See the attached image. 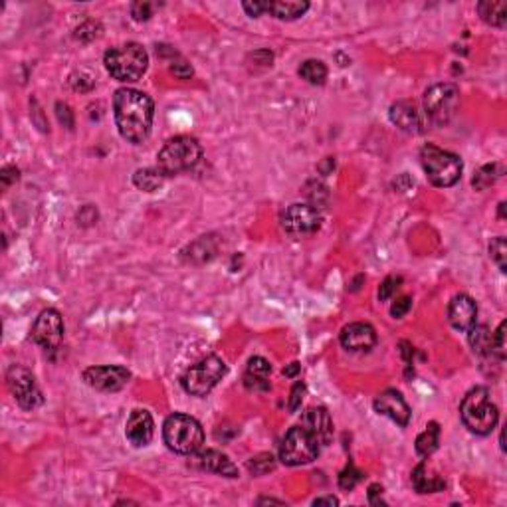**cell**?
<instances>
[{"instance_id": "8d00e7d4", "label": "cell", "mask_w": 507, "mask_h": 507, "mask_svg": "<svg viewBox=\"0 0 507 507\" xmlns=\"http://www.w3.org/2000/svg\"><path fill=\"white\" fill-rule=\"evenodd\" d=\"M506 321H501L494 333V355L497 359H506Z\"/></svg>"}, {"instance_id": "8fae6325", "label": "cell", "mask_w": 507, "mask_h": 507, "mask_svg": "<svg viewBox=\"0 0 507 507\" xmlns=\"http://www.w3.org/2000/svg\"><path fill=\"white\" fill-rule=\"evenodd\" d=\"M282 226L293 238L315 234L321 226V214L312 204H291L282 216Z\"/></svg>"}, {"instance_id": "4316f807", "label": "cell", "mask_w": 507, "mask_h": 507, "mask_svg": "<svg viewBox=\"0 0 507 507\" xmlns=\"http://www.w3.org/2000/svg\"><path fill=\"white\" fill-rule=\"evenodd\" d=\"M163 182H165V175L159 169H139L133 175V184L145 193H155L159 191V186H163Z\"/></svg>"}, {"instance_id": "ab89813d", "label": "cell", "mask_w": 507, "mask_h": 507, "mask_svg": "<svg viewBox=\"0 0 507 507\" xmlns=\"http://www.w3.org/2000/svg\"><path fill=\"white\" fill-rule=\"evenodd\" d=\"M56 115L60 119V123L67 127V129H74V113L70 109V105L65 104H56Z\"/></svg>"}, {"instance_id": "83f0119b", "label": "cell", "mask_w": 507, "mask_h": 507, "mask_svg": "<svg viewBox=\"0 0 507 507\" xmlns=\"http://www.w3.org/2000/svg\"><path fill=\"white\" fill-rule=\"evenodd\" d=\"M501 175H504V165L492 163V165L481 167V169L474 175L472 184H474V188H478V191H485V188H490Z\"/></svg>"}, {"instance_id": "2e32d148", "label": "cell", "mask_w": 507, "mask_h": 507, "mask_svg": "<svg viewBox=\"0 0 507 507\" xmlns=\"http://www.w3.org/2000/svg\"><path fill=\"white\" fill-rule=\"evenodd\" d=\"M390 121L399 127V129L406 131V133H424V115L418 111V107L412 102H396L390 105L389 111Z\"/></svg>"}, {"instance_id": "7dc6e473", "label": "cell", "mask_w": 507, "mask_h": 507, "mask_svg": "<svg viewBox=\"0 0 507 507\" xmlns=\"http://www.w3.org/2000/svg\"><path fill=\"white\" fill-rule=\"evenodd\" d=\"M32 105H34V111H32V115H36V118H34V121L38 123L40 129H42V131H48V123H46V121L42 119V109H40L38 104H36V102H34V104H32Z\"/></svg>"}, {"instance_id": "ffe728a7", "label": "cell", "mask_w": 507, "mask_h": 507, "mask_svg": "<svg viewBox=\"0 0 507 507\" xmlns=\"http://www.w3.org/2000/svg\"><path fill=\"white\" fill-rule=\"evenodd\" d=\"M196 464L207 472L218 474L224 478H238V469L232 464V460L218 450H207L196 458Z\"/></svg>"}, {"instance_id": "d4e9b609", "label": "cell", "mask_w": 507, "mask_h": 507, "mask_svg": "<svg viewBox=\"0 0 507 507\" xmlns=\"http://www.w3.org/2000/svg\"><path fill=\"white\" fill-rule=\"evenodd\" d=\"M469 347L481 357L494 355V333L485 325H474L469 329Z\"/></svg>"}, {"instance_id": "277c9868", "label": "cell", "mask_w": 507, "mask_h": 507, "mask_svg": "<svg viewBox=\"0 0 507 507\" xmlns=\"http://www.w3.org/2000/svg\"><path fill=\"white\" fill-rule=\"evenodd\" d=\"M202 156V149L195 137L179 135L170 139L156 155V169L165 177L181 175L184 170L195 169Z\"/></svg>"}, {"instance_id": "3957f363", "label": "cell", "mask_w": 507, "mask_h": 507, "mask_svg": "<svg viewBox=\"0 0 507 507\" xmlns=\"http://www.w3.org/2000/svg\"><path fill=\"white\" fill-rule=\"evenodd\" d=\"M105 70L119 81H137L147 72L149 56L141 44L129 42L105 52Z\"/></svg>"}, {"instance_id": "cb8c5ba5", "label": "cell", "mask_w": 507, "mask_h": 507, "mask_svg": "<svg viewBox=\"0 0 507 507\" xmlns=\"http://www.w3.org/2000/svg\"><path fill=\"white\" fill-rule=\"evenodd\" d=\"M307 10H309V2H286V0L268 2V13H272L280 20H296Z\"/></svg>"}, {"instance_id": "d590c367", "label": "cell", "mask_w": 507, "mask_h": 507, "mask_svg": "<svg viewBox=\"0 0 507 507\" xmlns=\"http://www.w3.org/2000/svg\"><path fill=\"white\" fill-rule=\"evenodd\" d=\"M153 10H155V4L151 2H133L131 4V16L137 20V22H145L153 16Z\"/></svg>"}, {"instance_id": "9c48e42d", "label": "cell", "mask_w": 507, "mask_h": 507, "mask_svg": "<svg viewBox=\"0 0 507 507\" xmlns=\"http://www.w3.org/2000/svg\"><path fill=\"white\" fill-rule=\"evenodd\" d=\"M460 91L454 83H436L424 93V118L434 125H446L454 118Z\"/></svg>"}, {"instance_id": "b9f144b4", "label": "cell", "mask_w": 507, "mask_h": 507, "mask_svg": "<svg viewBox=\"0 0 507 507\" xmlns=\"http://www.w3.org/2000/svg\"><path fill=\"white\" fill-rule=\"evenodd\" d=\"M242 8L246 10L250 16H260V14L268 13V2H261V0H254V2H244Z\"/></svg>"}, {"instance_id": "f1b7e54d", "label": "cell", "mask_w": 507, "mask_h": 507, "mask_svg": "<svg viewBox=\"0 0 507 507\" xmlns=\"http://www.w3.org/2000/svg\"><path fill=\"white\" fill-rule=\"evenodd\" d=\"M299 76L313 86H323L327 79V67L319 60H307L299 67Z\"/></svg>"}, {"instance_id": "f6af8a7d", "label": "cell", "mask_w": 507, "mask_h": 507, "mask_svg": "<svg viewBox=\"0 0 507 507\" xmlns=\"http://www.w3.org/2000/svg\"><path fill=\"white\" fill-rule=\"evenodd\" d=\"M378 495H383V485H378V483H373L371 488H369V501L373 504V506H378V504H385Z\"/></svg>"}, {"instance_id": "44dd1931", "label": "cell", "mask_w": 507, "mask_h": 507, "mask_svg": "<svg viewBox=\"0 0 507 507\" xmlns=\"http://www.w3.org/2000/svg\"><path fill=\"white\" fill-rule=\"evenodd\" d=\"M270 373H272V364L264 357H252L248 363L246 375H244V385L250 390H268L270 389V380H268Z\"/></svg>"}, {"instance_id": "c3c4849f", "label": "cell", "mask_w": 507, "mask_h": 507, "mask_svg": "<svg viewBox=\"0 0 507 507\" xmlns=\"http://www.w3.org/2000/svg\"><path fill=\"white\" fill-rule=\"evenodd\" d=\"M339 499L337 497H333V495H327V497H317L315 501H313V506H337Z\"/></svg>"}, {"instance_id": "7402d4cb", "label": "cell", "mask_w": 507, "mask_h": 507, "mask_svg": "<svg viewBox=\"0 0 507 507\" xmlns=\"http://www.w3.org/2000/svg\"><path fill=\"white\" fill-rule=\"evenodd\" d=\"M478 13L485 24L504 28L507 24V2L506 0H483L478 4Z\"/></svg>"}, {"instance_id": "7a4b0ae2", "label": "cell", "mask_w": 507, "mask_h": 507, "mask_svg": "<svg viewBox=\"0 0 507 507\" xmlns=\"http://www.w3.org/2000/svg\"><path fill=\"white\" fill-rule=\"evenodd\" d=\"M460 417L469 432L478 436H488L499 420V412L497 406L492 403L490 390L483 387L469 390L460 404Z\"/></svg>"}, {"instance_id": "f546056e", "label": "cell", "mask_w": 507, "mask_h": 507, "mask_svg": "<svg viewBox=\"0 0 507 507\" xmlns=\"http://www.w3.org/2000/svg\"><path fill=\"white\" fill-rule=\"evenodd\" d=\"M490 256H492V260L494 264L501 270V272H506L507 270V244H506V238L504 236H497L492 240V244H490Z\"/></svg>"}, {"instance_id": "ac0fdd59", "label": "cell", "mask_w": 507, "mask_h": 507, "mask_svg": "<svg viewBox=\"0 0 507 507\" xmlns=\"http://www.w3.org/2000/svg\"><path fill=\"white\" fill-rule=\"evenodd\" d=\"M153 434H155V422H153L151 415L147 410H141V408L133 410L129 420H127V426H125L127 440L137 448H143L153 440Z\"/></svg>"}, {"instance_id": "e575fe53", "label": "cell", "mask_w": 507, "mask_h": 507, "mask_svg": "<svg viewBox=\"0 0 507 507\" xmlns=\"http://www.w3.org/2000/svg\"><path fill=\"white\" fill-rule=\"evenodd\" d=\"M401 284H403V277L401 275H389L383 284H380V287H378V299L380 301H387V299H390L394 293H396V289L401 287Z\"/></svg>"}, {"instance_id": "6da1fadb", "label": "cell", "mask_w": 507, "mask_h": 507, "mask_svg": "<svg viewBox=\"0 0 507 507\" xmlns=\"http://www.w3.org/2000/svg\"><path fill=\"white\" fill-rule=\"evenodd\" d=\"M113 115L123 139L129 143H143L153 127L155 105L143 91L121 88L113 95Z\"/></svg>"}, {"instance_id": "681fc988", "label": "cell", "mask_w": 507, "mask_h": 507, "mask_svg": "<svg viewBox=\"0 0 507 507\" xmlns=\"http://www.w3.org/2000/svg\"><path fill=\"white\" fill-rule=\"evenodd\" d=\"M331 169H335V161L331 159V156H327L325 161L319 165V170H321V175H329L331 172Z\"/></svg>"}, {"instance_id": "f5cc1de1", "label": "cell", "mask_w": 507, "mask_h": 507, "mask_svg": "<svg viewBox=\"0 0 507 507\" xmlns=\"http://www.w3.org/2000/svg\"><path fill=\"white\" fill-rule=\"evenodd\" d=\"M258 504H282L280 499H260Z\"/></svg>"}, {"instance_id": "4fadbf2b", "label": "cell", "mask_w": 507, "mask_h": 507, "mask_svg": "<svg viewBox=\"0 0 507 507\" xmlns=\"http://www.w3.org/2000/svg\"><path fill=\"white\" fill-rule=\"evenodd\" d=\"M131 373L125 367L105 364V367H90L83 371V380L91 389L102 392H118L129 383Z\"/></svg>"}, {"instance_id": "bcb514c9", "label": "cell", "mask_w": 507, "mask_h": 507, "mask_svg": "<svg viewBox=\"0 0 507 507\" xmlns=\"http://www.w3.org/2000/svg\"><path fill=\"white\" fill-rule=\"evenodd\" d=\"M252 58H254V60H258V64L260 65H272V60H273L272 52H268V50L256 52L254 56H252Z\"/></svg>"}, {"instance_id": "60d3db41", "label": "cell", "mask_w": 507, "mask_h": 507, "mask_svg": "<svg viewBox=\"0 0 507 507\" xmlns=\"http://www.w3.org/2000/svg\"><path fill=\"white\" fill-rule=\"evenodd\" d=\"M170 72L177 76L179 79H188L193 78V67L188 62H184V60H172V64H170Z\"/></svg>"}, {"instance_id": "603a6c76", "label": "cell", "mask_w": 507, "mask_h": 507, "mask_svg": "<svg viewBox=\"0 0 507 507\" xmlns=\"http://www.w3.org/2000/svg\"><path fill=\"white\" fill-rule=\"evenodd\" d=\"M412 485L417 488L418 494H434V492H442L446 488V481L440 480L438 476L428 474L426 464H418L412 472Z\"/></svg>"}, {"instance_id": "8992f818", "label": "cell", "mask_w": 507, "mask_h": 507, "mask_svg": "<svg viewBox=\"0 0 507 507\" xmlns=\"http://www.w3.org/2000/svg\"><path fill=\"white\" fill-rule=\"evenodd\" d=\"M420 161H422V169L426 172L428 181L434 186H452L460 181L464 165L460 161V156L444 151L436 145H424L420 151Z\"/></svg>"}, {"instance_id": "74e56055", "label": "cell", "mask_w": 507, "mask_h": 507, "mask_svg": "<svg viewBox=\"0 0 507 507\" xmlns=\"http://www.w3.org/2000/svg\"><path fill=\"white\" fill-rule=\"evenodd\" d=\"M303 396H305V385L303 383H296L293 389H291V394H289V401H287L289 412H298L299 408H301V403H303Z\"/></svg>"}, {"instance_id": "816d5d0a", "label": "cell", "mask_w": 507, "mask_h": 507, "mask_svg": "<svg viewBox=\"0 0 507 507\" xmlns=\"http://www.w3.org/2000/svg\"><path fill=\"white\" fill-rule=\"evenodd\" d=\"M499 218H506V202H499Z\"/></svg>"}, {"instance_id": "f907efd6", "label": "cell", "mask_w": 507, "mask_h": 507, "mask_svg": "<svg viewBox=\"0 0 507 507\" xmlns=\"http://www.w3.org/2000/svg\"><path fill=\"white\" fill-rule=\"evenodd\" d=\"M299 369H301L299 363H291L287 369H284V375H286V377H296L299 373Z\"/></svg>"}, {"instance_id": "9a60e30c", "label": "cell", "mask_w": 507, "mask_h": 507, "mask_svg": "<svg viewBox=\"0 0 507 507\" xmlns=\"http://www.w3.org/2000/svg\"><path fill=\"white\" fill-rule=\"evenodd\" d=\"M448 319L454 329L458 331H469L478 321V305L476 301L466 296V293H458L452 298L450 305H448Z\"/></svg>"}, {"instance_id": "5bb4252c", "label": "cell", "mask_w": 507, "mask_h": 507, "mask_svg": "<svg viewBox=\"0 0 507 507\" xmlns=\"http://www.w3.org/2000/svg\"><path fill=\"white\" fill-rule=\"evenodd\" d=\"M373 406H375L378 415L390 418L392 422H396L403 428L408 426V422H410V408H408V404L403 399V394L396 392V390L389 389L380 392L375 399Z\"/></svg>"}, {"instance_id": "5b68a950", "label": "cell", "mask_w": 507, "mask_h": 507, "mask_svg": "<svg viewBox=\"0 0 507 507\" xmlns=\"http://www.w3.org/2000/svg\"><path fill=\"white\" fill-rule=\"evenodd\" d=\"M163 438L172 452L193 456L202 448L204 432L196 418L186 415H170L163 424Z\"/></svg>"}, {"instance_id": "7bdbcfd3", "label": "cell", "mask_w": 507, "mask_h": 507, "mask_svg": "<svg viewBox=\"0 0 507 507\" xmlns=\"http://www.w3.org/2000/svg\"><path fill=\"white\" fill-rule=\"evenodd\" d=\"M95 220H97V210L93 209L91 204L83 207V209L78 212V222H81L83 226H90V224H93Z\"/></svg>"}, {"instance_id": "4dcf8cb0", "label": "cell", "mask_w": 507, "mask_h": 507, "mask_svg": "<svg viewBox=\"0 0 507 507\" xmlns=\"http://www.w3.org/2000/svg\"><path fill=\"white\" fill-rule=\"evenodd\" d=\"M210 244V236H202V238H198L193 246L188 248L191 250V260L193 261H204V260H210L212 256H214V252H216V248L212 246L209 248Z\"/></svg>"}, {"instance_id": "30bf717a", "label": "cell", "mask_w": 507, "mask_h": 507, "mask_svg": "<svg viewBox=\"0 0 507 507\" xmlns=\"http://www.w3.org/2000/svg\"><path fill=\"white\" fill-rule=\"evenodd\" d=\"M6 385L13 392L14 401L20 404L24 410H34L42 404V392H40L38 385L34 375L28 371L26 367L14 364L6 373Z\"/></svg>"}, {"instance_id": "ba28073f", "label": "cell", "mask_w": 507, "mask_h": 507, "mask_svg": "<svg viewBox=\"0 0 507 507\" xmlns=\"http://www.w3.org/2000/svg\"><path fill=\"white\" fill-rule=\"evenodd\" d=\"M224 375H226L224 361L216 355H210L193 364L191 369H186V373L181 378V385L193 396H207L220 383Z\"/></svg>"}, {"instance_id": "1f68e13d", "label": "cell", "mask_w": 507, "mask_h": 507, "mask_svg": "<svg viewBox=\"0 0 507 507\" xmlns=\"http://www.w3.org/2000/svg\"><path fill=\"white\" fill-rule=\"evenodd\" d=\"M273 468H275V460H273L272 454H260L248 462V469L254 476H264V474L272 472Z\"/></svg>"}, {"instance_id": "f35d334b", "label": "cell", "mask_w": 507, "mask_h": 507, "mask_svg": "<svg viewBox=\"0 0 507 507\" xmlns=\"http://www.w3.org/2000/svg\"><path fill=\"white\" fill-rule=\"evenodd\" d=\"M412 307V299L408 298V296H403V298H399L394 303H392V307H390V315L392 317H396V319H401L404 317L408 309Z\"/></svg>"}, {"instance_id": "e0dca14e", "label": "cell", "mask_w": 507, "mask_h": 507, "mask_svg": "<svg viewBox=\"0 0 507 507\" xmlns=\"http://www.w3.org/2000/svg\"><path fill=\"white\" fill-rule=\"evenodd\" d=\"M375 343H377V333L369 323H351L341 331V345L347 351H371Z\"/></svg>"}, {"instance_id": "ee69618b", "label": "cell", "mask_w": 507, "mask_h": 507, "mask_svg": "<svg viewBox=\"0 0 507 507\" xmlns=\"http://www.w3.org/2000/svg\"><path fill=\"white\" fill-rule=\"evenodd\" d=\"M0 181H2V186H10L13 182L18 181V169L16 167H4L2 172H0Z\"/></svg>"}, {"instance_id": "7c38bea8", "label": "cell", "mask_w": 507, "mask_h": 507, "mask_svg": "<svg viewBox=\"0 0 507 507\" xmlns=\"http://www.w3.org/2000/svg\"><path fill=\"white\" fill-rule=\"evenodd\" d=\"M32 339L44 347L46 351H54L60 347L64 339V321L62 315L56 309H44L36 317V323L32 327Z\"/></svg>"}, {"instance_id": "484cf974", "label": "cell", "mask_w": 507, "mask_h": 507, "mask_svg": "<svg viewBox=\"0 0 507 507\" xmlns=\"http://www.w3.org/2000/svg\"><path fill=\"white\" fill-rule=\"evenodd\" d=\"M438 442H440V426H438V422H430L426 430L422 434H418L417 452L422 458H428L430 454L436 452Z\"/></svg>"}, {"instance_id": "d6986e66", "label": "cell", "mask_w": 507, "mask_h": 507, "mask_svg": "<svg viewBox=\"0 0 507 507\" xmlns=\"http://www.w3.org/2000/svg\"><path fill=\"white\" fill-rule=\"evenodd\" d=\"M301 426H305L307 430H312L313 434L317 436V440L321 442V446H327L331 442V436H333V422L331 417L325 408L321 406H312L303 412L301 417Z\"/></svg>"}, {"instance_id": "836d02e7", "label": "cell", "mask_w": 507, "mask_h": 507, "mask_svg": "<svg viewBox=\"0 0 507 507\" xmlns=\"http://www.w3.org/2000/svg\"><path fill=\"white\" fill-rule=\"evenodd\" d=\"M99 34H102V24L99 22H93V20H88L81 26L76 28V34L74 36L79 42L88 44V42H93L95 38H99Z\"/></svg>"}, {"instance_id": "52a82bcc", "label": "cell", "mask_w": 507, "mask_h": 507, "mask_svg": "<svg viewBox=\"0 0 507 507\" xmlns=\"http://www.w3.org/2000/svg\"><path fill=\"white\" fill-rule=\"evenodd\" d=\"M321 448L323 446L312 430L298 424V426L289 428L284 442L280 446V460L286 466H303V464L313 462L319 456Z\"/></svg>"}, {"instance_id": "d6a6232c", "label": "cell", "mask_w": 507, "mask_h": 507, "mask_svg": "<svg viewBox=\"0 0 507 507\" xmlns=\"http://www.w3.org/2000/svg\"><path fill=\"white\" fill-rule=\"evenodd\" d=\"M361 478H363V474L355 468V464H353V462H349V464L345 466V469L339 474V488L349 492V490H353V488H355L359 481H361Z\"/></svg>"}]
</instances>
